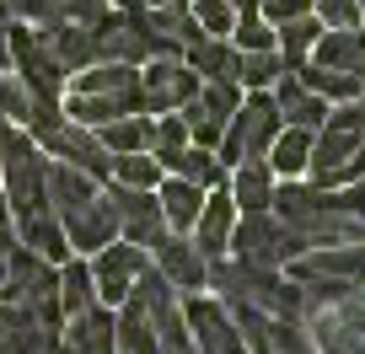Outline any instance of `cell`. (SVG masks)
I'll return each mask as SVG.
<instances>
[{"mask_svg":"<svg viewBox=\"0 0 365 354\" xmlns=\"http://www.w3.org/2000/svg\"><path fill=\"white\" fill-rule=\"evenodd\" d=\"M0 194L11 204V220L48 209V156L38 150V140L27 129H16L6 156H0Z\"/></svg>","mask_w":365,"mask_h":354,"instance_id":"obj_1","label":"cell"},{"mask_svg":"<svg viewBox=\"0 0 365 354\" xmlns=\"http://www.w3.org/2000/svg\"><path fill=\"white\" fill-rule=\"evenodd\" d=\"M6 48H11V65H16V76H22V92L33 97V103H59V97H65V80L70 76L54 65V54L38 43V33L27 22H11Z\"/></svg>","mask_w":365,"mask_h":354,"instance_id":"obj_2","label":"cell"},{"mask_svg":"<svg viewBox=\"0 0 365 354\" xmlns=\"http://www.w3.org/2000/svg\"><path fill=\"white\" fill-rule=\"evenodd\" d=\"M150 263V252L145 247H135V241H124V236H113L108 247H97L91 252V285H97V301L103 306H118V301L135 290V274Z\"/></svg>","mask_w":365,"mask_h":354,"instance_id":"obj_3","label":"cell"},{"mask_svg":"<svg viewBox=\"0 0 365 354\" xmlns=\"http://www.w3.org/2000/svg\"><path fill=\"white\" fill-rule=\"evenodd\" d=\"M103 199H108V209H113V220H118V236L135 241V247H145L156 231H167V220H161V204H156V188L103 183Z\"/></svg>","mask_w":365,"mask_h":354,"instance_id":"obj_4","label":"cell"},{"mask_svg":"<svg viewBox=\"0 0 365 354\" xmlns=\"http://www.w3.org/2000/svg\"><path fill=\"white\" fill-rule=\"evenodd\" d=\"M199 76L182 59H145L140 70V108L145 113H178L182 103H194Z\"/></svg>","mask_w":365,"mask_h":354,"instance_id":"obj_5","label":"cell"},{"mask_svg":"<svg viewBox=\"0 0 365 354\" xmlns=\"http://www.w3.org/2000/svg\"><path fill=\"white\" fill-rule=\"evenodd\" d=\"M150 263L161 269V279H167L172 290H182V296H194V290H205V274H210V263L199 258V247L182 231H156V236L145 241Z\"/></svg>","mask_w":365,"mask_h":354,"instance_id":"obj_6","label":"cell"},{"mask_svg":"<svg viewBox=\"0 0 365 354\" xmlns=\"http://www.w3.org/2000/svg\"><path fill=\"white\" fill-rule=\"evenodd\" d=\"M59 322H48L38 306H6L0 301V354H59Z\"/></svg>","mask_w":365,"mask_h":354,"instance_id":"obj_7","label":"cell"},{"mask_svg":"<svg viewBox=\"0 0 365 354\" xmlns=\"http://www.w3.org/2000/svg\"><path fill=\"white\" fill-rule=\"evenodd\" d=\"M231 226H237V204H231V194H226V188H210L205 204H199L194 231H188V241L199 247L205 263H215V258H226V247H231Z\"/></svg>","mask_w":365,"mask_h":354,"instance_id":"obj_8","label":"cell"},{"mask_svg":"<svg viewBox=\"0 0 365 354\" xmlns=\"http://www.w3.org/2000/svg\"><path fill=\"white\" fill-rule=\"evenodd\" d=\"M33 33H38V43L54 54V65L65 70V76L97 65V33H91V22H54V27H33Z\"/></svg>","mask_w":365,"mask_h":354,"instance_id":"obj_9","label":"cell"},{"mask_svg":"<svg viewBox=\"0 0 365 354\" xmlns=\"http://www.w3.org/2000/svg\"><path fill=\"white\" fill-rule=\"evenodd\" d=\"M59 226H65L70 252H97V247H108V241L118 236V220H113V209H108L103 188H97V199H91V204H81V209H70V215H59Z\"/></svg>","mask_w":365,"mask_h":354,"instance_id":"obj_10","label":"cell"},{"mask_svg":"<svg viewBox=\"0 0 365 354\" xmlns=\"http://www.w3.org/2000/svg\"><path fill=\"white\" fill-rule=\"evenodd\" d=\"M269 97H274V108H279V118H285V124H296V129H312V135H317V129L328 124V103H322L317 92H307V86H301L296 70H285V76L274 80Z\"/></svg>","mask_w":365,"mask_h":354,"instance_id":"obj_11","label":"cell"},{"mask_svg":"<svg viewBox=\"0 0 365 354\" xmlns=\"http://www.w3.org/2000/svg\"><path fill=\"white\" fill-rule=\"evenodd\" d=\"M307 59L322 65V70H349V76L360 80V70H365V33L360 27H322Z\"/></svg>","mask_w":365,"mask_h":354,"instance_id":"obj_12","label":"cell"},{"mask_svg":"<svg viewBox=\"0 0 365 354\" xmlns=\"http://www.w3.org/2000/svg\"><path fill=\"white\" fill-rule=\"evenodd\" d=\"M210 188L188 183V177H172V172H161V183H156V204H161V220H167V231H194L199 220V204H205Z\"/></svg>","mask_w":365,"mask_h":354,"instance_id":"obj_13","label":"cell"},{"mask_svg":"<svg viewBox=\"0 0 365 354\" xmlns=\"http://www.w3.org/2000/svg\"><path fill=\"white\" fill-rule=\"evenodd\" d=\"M274 177L263 161H242V167H231V177H226V194H231V204H237V215H258V209H269L274 204Z\"/></svg>","mask_w":365,"mask_h":354,"instance_id":"obj_14","label":"cell"},{"mask_svg":"<svg viewBox=\"0 0 365 354\" xmlns=\"http://www.w3.org/2000/svg\"><path fill=\"white\" fill-rule=\"evenodd\" d=\"M54 301H59V317H86L91 306H103L97 301V285H91V263L86 258H76L70 252L65 263H59V285H54Z\"/></svg>","mask_w":365,"mask_h":354,"instance_id":"obj_15","label":"cell"},{"mask_svg":"<svg viewBox=\"0 0 365 354\" xmlns=\"http://www.w3.org/2000/svg\"><path fill=\"white\" fill-rule=\"evenodd\" d=\"M97 188H103V183H97L91 172L70 167V161H48V209H54V215H70V209L91 204Z\"/></svg>","mask_w":365,"mask_h":354,"instance_id":"obj_16","label":"cell"},{"mask_svg":"<svg viewBox=\"0 0 365 354\" xmlns=\"http://www.w3.org/2000/svg\"><path fill=\"white\" fill-rule=\"evenodd\" d=\"M16 241H22L27 252H38L43 263H65L70 258V241H65V226H59L54 209H43V215H22L16 220Z\"/></svg>","mask_w":365,"mask_h":354,"instance_id":"obj_17","label":"cell"},{"mask_svg":"<svg viewBox=\"0 0 365 354\" xmlns=\"http://www.w3.org/2000/svg\"><path fill=\"white\" fill-rule=\"evenodd\" d=\"M161 172H172V177H188V183H199V188H226V177L231 172L215 161V150H205V145H188L182 150H172L167 161H161Z\"/></svg>","mask_w":365,"mask_h":354,"instance_id":"obj_18","label":"cell"},{"mask_svg":"<svg viewBox=\"0 0 365 354\" xmlns=\"http://www.w3.org/2000/svg\"><path fill=\"white\" fill-rule=\"evenodd\" d=\"M307 161H312V129L285 124L279 135H274V145H269V156H263V167H269L274 177H301V172H307Z\"/></svg>","mask_w":365,"mask_h":354,"instance_id":"obj_19","label":"cell"},{"mask_svg":"<svg viewBox=\"0 0 365 354\" xmlns=\"http://www.w3.org/2000/svg\"><path fill=\"white\" fill-rule=\"evenodd\" d=\"M279 76H285V59L274 48H237V59H231V80L242 92H269Z\"/></svg>","mask_w":365,"mask_h":354,"instance_id":"obj_20","label":"cell"},{"mask_svg":"<svg viewBox=\"0 0 365 354\" xmlns=\"http://www.w3.org/2000/svg\"><path fill=\"white\" fill-rule=\"evenodd\" d=\"M317 33H322V22L317 16H290V22H279L274 27V54L285 59V70H301L307 65V54H312V43H317Z\"/></svg>","mask_w":365,"mask_h":354,"instance_id":"obj_21","label":"cell"},{"mask_svg":"<svg viewBox=\"0 0 365 354\" xmlns=\"http://www.w3.org/2000/svg\"><path fill=\"white\" fill-rule=\"evenodd\" d=\"M231 59H237L231 38H194L182 48V65L194 70L199 80H231Z\"/></svg>","mask_w":365,"mask_h":354,"instance_id":"obj_22","label":"cell"},{"mask_svg":"<svg viewBox=\"0 0 365 354\" xmlns=\"http://www.w3.org/2000/svg\"><path fill=\"white\" fill-rule=\"evenodd\" d=\"M97 140H103L108 156H129V150H150V118L145 113H124L97 124Z\"/></svg>","mask_w":365,"mask_h":354,"instance_id":"obj_23","label":"cell"},{"mask_svg":"<svg viewBox=\"0 0 365 354\" xmlns=\"http://www.w3.org/2000/svg\"><path fill=\"white\" fill-rule=\"evenodd\" d=\"M296 76H301V86H307V92H317L328 108H333V103H349V97H360V80H354L349 70H322V65H312V59H307Z\"/></svg>","mask_w":365,"mask_h":354,"instance_id":"obj_24","label":"cell"},{"mask_svg":"<svg viewBox=\"0 0 365 354\" xmlns=\"http://www.w3.org/2000/svg\"><path fill=\"white\" fill-rule=\"evenodd\" d=\"M108 183H129V188H156L161 183V161L150 150H129V156L108 161Z\"/></svg>","mask_w":365,"mask_h":354,"instance_id":"obj_25","label":"cell"},{"mask_svg":"<svg viewBox=\"0 0 365 354\" xmlns=\"http://www.w3.org/2000/svg\"><path fill=\"white\" fill-rule=\"evenodd\" d=\"M188 145V124H182V113H156L150 118V156L167 161L172 150Z\"/></svg>","mask_w":365,"mask_h":354,"instance_id":"obj_26","label":"cell"},{"mask_svg":"<svg viewBox=\"0 0 365 354\" xmlns=\"http://www.w3.org/2000/svg\"><path fill=\"white\" fill-rule=\"evenodd\" d=\"M188 11H194V22H199V33H205V38H226L231 22H237L231 0H188Z\"/></svg>","mask_w":365,"mask_h":354,"instance_id":"obj_27","label":"cell"},{"mask_svg":"<svg viewBox=\"0 0 365 354\" xmlns=\"http://www.w3.org/2000/svg\"><path fill=\"white\" fill-rule=\"evenodd\" d=\"M312 16H317L322 27H360V6L354 0H312Z\"/></svg>","mask_w":365,"mask_h":354,"instance_id":"obj_28","label":"cell"},{"mask_svg":"<svg viewBox=\"0 0 365 354\" xmlns=\"http://www.w3.org/2000/svg\"><path fill=\"white\" fill-rule=\"evenodd\" d=\"M307 11H312V0H258V16L269 27L290 22V16H307Z\"/></svg>","mask_w":365,"mask_h":354,"instance_id":"obj_29","label":"cell"},{"mask_svg":"<svg viewBox=\"0 0 365 354\" xmlns=\"http://www.w3.org/2000/svg\"><path fill=\"white\" fill-rule=\"evenodd\" d=\"M27 103H33V97H27L22 86L0 70V113H6V118H27Z\"/></svg>","mask_w":365,"mask_h":354,"instance_id":"obj_30","label":"cell"},{"mask_svg":"<svg viewBox=\"0 0 365 354\" xmlns=\"http://www.w3.org/2000/svg\"><path fill=\"white\" fill-rule=\"evenodd\" d=\"M333 204L344 209V215H354V220H365V177H354V183H344L339 194H333Z\"/></svg>","mask_w":365,"mask_h":354,"instance_id":"obj_31","label":"cell"},{"mask_svg":"<svg viewBox=\"0 0 365 354\" xmlns=\"http://www.w3.org/2000/svg\"><path fill=\"white\" fill-rule=\"evenodd\" d=\"M11 135H16V124L6 113H0V156H6V145H11Z\"/></svg>","mask_w":365,"mask_h":354,"instance_id":"obj_32","label":"cell"},{"mask_svg":"<svg viewBox=\"0 0 365 354\" xmlns=\"http://www.w3.org/2000/svg\"><path fill=\"white\" fill-rule=\"evenodd\" d=\"M129 11H156V6H167V0H124Z\"/></svg>","mask_w":365,"mask_h":354,"instance_id":"obj_33","label":"cell"},{"mask_svg":"<svg viewBox=\"0 0 365 354\" xmlns=\"http://www.w3.org/2000/svg\"><path fill=\"white\" fill-rule=\"evenodd\" d=\"M231 11H237V16H247V11H258V0H231Z\"/></svg>","mask_w":365,"mask_h":354,"instance_id":"obj_34","label":"cell"},{"mask_svg":"<svg viewBox=\"0 0 365 354\" xmlns=\"http://www.w3.org/2000/svg\"><path fill=\"white\" fill-rule=\"evenodd\" d=\"M354 6H360V16H365V0H354Z\"/></svg>","mask_w":365,"mask_h":354,"instance_id":"obj_35","label":"cell"}]
</instances>
